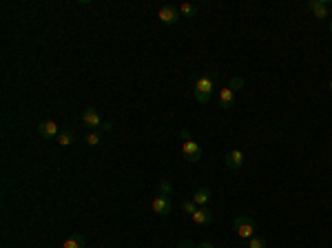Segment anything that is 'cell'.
<instances>
[{
    "label": "cell",
    "instance_id": "cell-1",
    "mask_svg": "<svg viewBox=\"0 0 332 248\" xmlns=\"http://www.w3.org/2000/svg\"><path fill=\"white\" fill-rule=\"evenodd\" d=\"M215 80H217V71H208L195 82V100L199 104H206L211 100L213 89H215Z\"/></svg>",
    "mask_w": 332,
    "mask_h": 248
},
{
    "label": "cell",
    "instance_id": "cell-2",
    "mask_svg": "<svg viewBox=\"0 0 332 248\" xmlns=\"http://www.w3.org/2000/svg\"><path fill=\"white\" fill-rule=\"evenodd\" d=\"M182 153L186 157L188 162H199L202 160V149H199V144L191 137V133L186 131V128H182Z\"/></svg>",
    "mask_w": 332,
    "mask_h": 248
},
{
    "label": "cell",
    "instance_id": "cell-3",
    "mask_svg": "<svg viewBox=\"0 0 332 248\" xmlns=\"http://www.w3.org/2000/svg\"><path fill=\"white\" fill-rule=\"evenodd\" d=\"M80 120H82V124H84L87 128H104V131H111V128H113V124H111V122H102L100 113H98L93 107L84 109L82 116H80Z\"/></svg>",
    "mask_w": 332,
    "mask_h": 248
},
{
    "label": "cell",
    "instance_id": "cell-4",
    "mask_svg": "<svg viewBox=\"0 0 332 248\" xmlns=\"http://www.w3.org/2000/svg\"><path fill=\"white\" fill-rule=\"evenodd\" d=\"M235 231H237V237H239L241 242H248L250 237H255V219L248 215L235 217Z\"/></svg>",
    "mask_w": 332,
    "mask_h": 248
},
{
    "label": "cell",
    "instance_id": "cell-5",
    "mask_svg": "<svg viewBox=\"0 0 332 248\" xmlns=\"http://www.w3.org/2000/svg\"><path fill=\"white\" fill-rule=\"evenodd\" d=\"M158 18L160 22H164V25H177L179 22V9L173 7V4H162L158 11Z\"/></svg>",
    "mask_w": 332,
    "mask_h": 248
},
{
    "label": "cell",
    "instance_id": "cell-6",
    "mask_svg": "<svg viewBox=\"0 0 332 248\" xmlns=\"http://www.w3.org/2000/svg\"><path fill=\"white\" fill-rule=\"evenodd\" d=\"M328 4H330V0H308L306 7L315 13V18L326 20V18H328Z\"/></svg>",
    "mask_w": 332,
    "mask_h": 248
},
{
    "label": "cell",
    "instance_id": "cell-7",
    "mask_svg": "<svg viewBox=\"0 0 332 248\" xmlns=\"http://www.w3.org/2000/svg\"><path fill=\"white\" fill-rule=\"evenodd\" d=\"M38 133H40V137H45V140H54V137H58V124L54 120H42L38 124Z\"/></svg>",
    "mask_w": 332,
    "mask_h": 248
},
{
    "label": "cell",
    "instance_id": "cell-8",
    "mask_svg": "<svg viewBox=\"0 0 332 248\" xmlns=\"http://www.w3.org/2000/svg\"><path fill=\"white\" fill-rule=\"evenodd\" d=\"M153 211L158 213V215H168L170 211H173V202H170L168 197H164V195H158V197L153 199Z\"/></svg>",
    "mask_w": 332,
    "mask_h": 248
},
{
    "label": "cell",
    "instance_id": "cell-9",
    "mask_svg": "<svg viewBox=\"0 0 332 248\" xmlns=\"http://www.w3.org/2000/svg\"><path fill=\"white\" fill-rule=\"evenodd\" d=\"M191 219H193V222L197 224V226H208V224L213 222V213L208 211L206 206H199L195 215H191Z\"/></svg>",
    "mask_w": 332,
    "mask_h": 248
},
{
    "label": "cell",
    "instance_id": "cell-10",
    "mask_svg": "<svg viewBox=\"0 0 332 248\" xmlns=\"http://www.w3.org/2000/svg\"><path fill=\"white\" fill-rule=\"evenodd\" d=\"M232 102H235V91H232L230 87L220 89V107L221 109H230Z\"/></svg>",
    "mask_w": 332,
    "mask_h": 248
},
{
    "label": "cell",
    "instance_id": "cell-11",
    "mask_svg": "<svg viewBox=\"0 0 332 248\" xmlns=\"http://www.w3.org/2000/svg\"><path fill=\"white\" fill-rule=\"evenodd\" d=\"M226 166H228V169H239V166H244V153H241V151H230V153H226Z\"/></svg>",
    "mask_w": 332,
    "mask_h": 248
},
{
    "label": "cell",
    "instance_id": "cell-12",
    "mask_svg": "<svg viewBox=\"0 0 332 248\" xmlns=\"http://www.w3.org/2000/svg\"><path fill=\"white\" fill-rule=\"evenodd\" d=\"M193 202H195L197 206H206V204L211 202V188H197L195 195H193Z\"/></svg>",
    "mask_w": 332,
    "mask_h": 248
},
{
    "label": "cell",
    "instance_id": "cell-13",
    "mask_svg": "<svg viewBox=\"0 0 332 248\" xmlns=\"http://www.w3.org/2000/svg\"><path fill=\"white\" fill-rule=\"evenodd\" d=\"M84 246H87V240H84L82 235H71V237H66L64 244H62V248H84Z\"/></svg>",
    "mask_w": 332,
    "mask_h": 248
},
{
    "label": "cell",
    "instance_id": "cell-14",
    "mask_svg": "<svg viewBox=\"0 0 332 248\" xmlns=\"http://www.w3.org/2000/svg\"><path fill=\"white\" fill-rule=\"evenodd\" d=\"M179 16H184V18H195V13H197V7L195 4H191V2H184V4H179Z\"/></svg>",
    "mask_w": 332,
    "mask_h": 248
},
{
    "label": "cell",
    "instance_id": "cell-15",
    "mask_svg": "<svg viewBox=\"0 0 332 248\" xmlns=\"http://www.w3.org/2000/svg\"><path fill=\"white\" fill-rule=\"evenodd\" d=\"M55 140H58L60 146H71L75 142V135H73V131H64V133H60Z\"/></svg>",
    "mask_w": 332,
    "mask_h": 248
},
{
    "label": "cell",
    "instance_id": "cell-16",
    "mask_svg": "<svg viewBox=\"0 0 332 248\" xmlns=\"http://www.w3.org/2000/svg\"><path fill=\"white\" fill-rule=\"evenodd\" d=\"M84 142H87L89 146H98L100 142H102V137H100L98 131H91V133H87V135H84Z\"/></svg>",
    "mask_w": 332,
    "mask_h": 248
},
{
    "label": "cell",
    "instance_id": "cell-17",
    "mask_svg": "<svg viewBox=\"0 0 332 248\" xmlns=\"http://www.w3.org/2000/svg\"><path fill=\"white\" fill-rule=\"evenodd\" d=\"M246 246H248V248H266V240H264V237H259V235H255V237H250V240L246 242Z\"/></svg>",
    "mask_w": 332,
    "mask_h": 248
},
{
    "label": "cell",
    "instance_id": "cell-18",
    "mask_svg": "<svg viewBox=\"0 0 332 248\" xmlns=\"http://www.w3.org/2000/svg\"><path fill=\"white\" fill-rule=\"evenodd\" d=\"M158 188H160V195H164V197H168V195L173 193V186L168 184V180H160Z\"/></svg>",
    "mask_w": 332,
    "mask_h": 248
},
{
    "label": "cell",
    "instance_id": "cell-19",
    "mask_svg": "<svg viewBox=\"0 0 332 248\" xmlns=\"http://www.w3.org/2000/svg\"><path fill=\"white\" fill-rule=\"evenodd\" d=\"M182 208H184V213H188V215H195L197 213V204L193 202V199H186V202L182 204Z\"/></svg>",
    "mask_w": 332,
    "mask_h": 248
},
{
    "label": "cell",
    "instance_id": "cell-20",
    "mask_svg": "<svg viewBox=\"0 0 332 248\" xmlns=\"http://www.w3.org/2000/svg\"><path fill=\"white\" fill-rule=\"evenodd\" d=\"M228 87L232 89V91H237V89H244V78H232Z\"/></svg>",
    "mask_w": 332,
    "mask_h": 248
},
{
    "label": "cell",
    "instance_id": "cell-21",
    "mask_svg": "<svg viewBox=\"0 0 332 248\" xmlns=\"http://www.w3.org/2000/svg\"><path fill=\"white\" fill-rule=\"evenodd\" d=\"M177 248H197V246H195V244H193V242L184 240V242H179V244H177Z\"/></svg>",
    "mask_w": 332,
    "mask_h": 248
},
{
    "label": "cell",
    "instance_id": "cell-22",
    "mask_svg": "<svg viewBox=\"0 0 332 248\" xmlns=\"http://www.w3.org/2000/svg\"><path fill=\"white\" fill-rule=\"evenodd\" d=\"M197 248H215V246H213V244H211V242H204V244H199Z\"/></svg>",
    "mask_w": 332,
    "mask_h": 248
},
{
    "label": "cell",
    "instance_id": "cell-23",
    "mask_svg": "<svg viewBox=\"0 0 332 248\" xmlns=\"http://www.w3.org/2000/svg\"><path fill=\"white\" fill-rule=\"evenodd\" d=\"M328 87H330V91H332V80H330V84H328Z\"/></svg>",
    "mask_w": 332,
    "mask_h": 248
},
{
    "label": "cell",
    "instance_id": "cell-24",
    "mask_svg": "<svg viewBox=\"0 0 332 248\" xmlns=\"http://www.w3.org/2000/svg\"><path fill=\"white\" fill-rule=\"evenodd\" d=\"M330 33H332V22H330Z\"/></svg>",
    "mask_w": 332,
    "mask_h": 248
}]
</instances>
